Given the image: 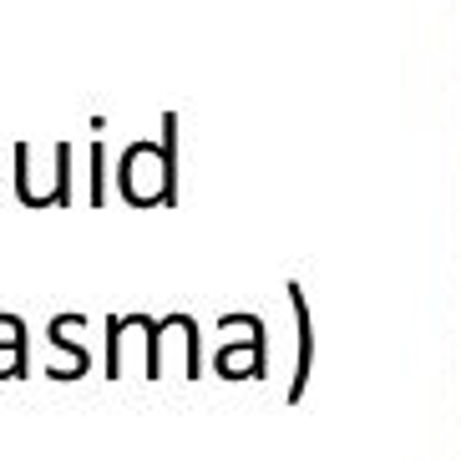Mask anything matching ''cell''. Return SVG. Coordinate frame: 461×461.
<instances>
[{
    "label": "cell",
    "mask_w": 461,
    "mask_h": 461,
    "mask_svg": "<svg viewBox=\"0 0 461 461\" xmlns=\"http://www.w3.org/2000/svg\"><path fill=\"white\" fill-rule=\"evenodd\" d=\"M0 380H26L31 375V330L21 314H0Z\"/></svg>",
    "instance_id": "obj_4"
},
{
    "label": "cell",
    "mask_w": 461,
    "mask_h": 461,
    "mask_svg": "<svg viewBox=\"0 0 461 461\" xmlns=\"http://www.w3.org/2000/svg\"><path fill=\"white\" fill-rule=\"evenodd\" d=\"M244 330H249V339H223L213 355V370L223 380H258L264 375V325H258V314H244Z\"/></svg>",
    "instance_id": "obj_2"
},
{
    "label": "cell",
    "mask_w": 461,
    "mask_h": 461,
    "mask_svg": "<svg viewBox=\"0 0 461 461\" xmlns=\"http://www.w3.org/2000/svg\"><path fill=\"white\" fill-rule=\"evenodd\" d=\"M71 330H86V314H56L51 325H46V339H51V350L67 355L61 366L46 370L51 380H82L86 370H92V355H86L82 339H71Z\"/></svg>",
    "instance_id": "obj_3"
},
{
    "label": "cell",
    "mask_w": 461,
    "mask_h": 461,
    "mask_svg": "<svg viewBox=\"0 0 461 461\" xmlns=\"http://www.w3.org/2000/svg\"><path fill=\"white\" fill-rule=\"evenodd\" d=\"M289 299H294V314H299V380L289 385V401L304 391V375H310V310H304V299H299V285H289Z\"/></svg>",
    "instance_id": "obj_5"
},
{
    "label": "cell",
    "mask_w": 461,
    "mask_h": 461,
    "mask_svg": "<svg viewBox=\"0 0 461 461\" xmlns=\"http://www.w3.org/2000/svg\"><path fill=\"white\" fill-rule=\"evenodd\" d=\"M102 173H107V148L102 142H92V203H107V183H102Z\"/></svg>",
    "instance_id": "obj_6"
},
{
    "label": "cell",
    "mask_w": 461,
    "mask_h": 461,
    "mask_svg": "<svg viewBox=\"0 0 461 461\" xmlns=\"http://www.w3.org/2000/svg\"><path fill=\"white\" fill-rule=\"evenodd\" d=\"M117 188L132 208L177 203V112H163V142H132L122 152Z\"/></svg>",
    "instance_id": "obj_1"
}]
</instances>
